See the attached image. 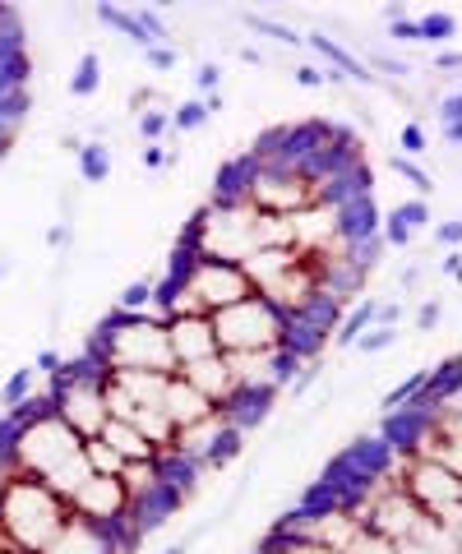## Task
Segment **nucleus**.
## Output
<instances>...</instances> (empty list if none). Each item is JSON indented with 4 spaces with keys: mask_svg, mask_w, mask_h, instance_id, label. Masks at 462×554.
Wrapping results in <instances>:
<instances>
[{
    "mask_svg": "<svg viewBox=\"0 0 462 554\" xmlns=\"http://www.w3.org/2000/svg\"><path fill=\"white\" fill-rule=\"evenodd\" d=\"M61 356H56V351H42V356H37V361H33V370L37 374H61Z\"/></svg>",
    "mask_w": 462,
    "mask_h": 554,
    "instance_id": "58836bf2",
    "label": "nucleus"
},
{
    "mask_svg": "<svg viewBox=\"0 0 462 554\" xmlns=\"http://www.w3.org/2000/svg\"><path fill=\"white\" fill-rule=\"evenodd\" d=\"M185 379V384L195 388V393H204L208 402H213V407H227L231 398H236V374H231V365H227V356H208V361H195V365H181V370H176Z\"/></svg>",
    "mask_w": 462,
    "mask_h": 554,
    "instance_id": "9d476101",
    "label": "nucleus"
},
{
    "mask_svg": "<svg viewBox=\"0 0 462 554\" xmlns=\"http://www.w3.org/2000/svg\"><path fill=\"white\" fill-rule=\"evenodd\" d=\"M453 33H458V19H453V14H421V19H416V42L439 47V42H453Z\"/></svg>",
    "mask_w": 462,
    "mask_h": 554,
    "instance_id": "a211bd4d",
    "label": "nucleus"
},
{
    "mask_svg": "<svg viewBox=\"0 0 462 554\" xmlns=\"http://www.w3.org/2000/svg\"><path fill=\"white\" fill-rule=\"evenodd\" d=\"M435 236H439V245H449V250H458L462 227H458V222H439V227H435Z\"/></svg>",
    "mask_w": 462,
    "mask_h": 554,
    "instance_id": "e433bc0d",
    "label": "nucleus"
},
{
    "mask_svg": "<svg viewBox=\"0 0 462 554\" xmlns=\"http://www.w3.org/2000/svg\"><path fill=\"white\" fill-rule=\"evenodd\" d=\"M47 245H56V250H61V245H70V227H61V222H56V227L47 231Z\"/></svg>",
    "mask_w": 462,
    "mask_h": 554,
    "instance_id": "79ce46f5",
    "label": "nucleus"
},
{
    "mask_svg": "<svg viewBox=\"0 0 462 554\" xmlns=\"http://www.w3.org/2000/svg\"><path fill=\"white\" fill-rule=\"evenodd\" d=\"M398 554H439L430 545H416V541H398Z\"/></svg>",
    "mask_w": 462,
    "mask_h": 554,
    "instance_id": "37998d69",
    "label": "nucleus"
},
{
    "mask_svg": "<svg viewBox=\"0 0 462 554\" xmlns=\"http://www.w3.org/2000/svg\"><path fill=\"white\" fill-rule=\"evenodd\" d=\"M65 504H70V513H79V518H88V522L121 527L125 513H130V494H125L121 476H93V471H88Z\"/></svg>",
    "mask_w": 462,
    "mask_h": 554,
    "instance_id": "0eeeda50",
    "label": "nucleus"
},
{
    "mask_svg": "<svg viewBox=\"0 0 462 554\" xmlns=\"http://www.w3.org/2000/svg\"><path fill=\"white\" fill-rule=\"evenodd\" d=\"M213 338H218L222 356H245V351H273L287 338V314L273 310L264 296H245V301L227 305V310L208 314Z\"/></svg>",
    "mask_w": 462,
    "mask_h": 554,
    "instance_id": "20e7f679",
    "label": "nucleus"
},
{
    "mask_svg": "<svg viewBox=\"0 0 462 554\" xmlns=\"http://www.w3.org/2000/svg\"><path fill=\"white\" fill-rule=\"evenodd\" d=\"M398 485L412 494V504L421 508L426 518L444 522V527H458V518H462V481H458V471H444L439 462L402 458Z\"/></svg>",
    "mask_w": 462,
    "mask_h": 554,
    "instance_id": "423d86ee",
    "label": "nucleus"
},
{
    "mask_svg": "<svg viewBox=\"0 0 462 554\" xmlns=\"http://www.w3.org/2000/svg\"><path fill=\"white\" fill-rule=\"evenodd\" d=\"M84 467L93 471V476H121V467L125 462L111 453L102 439H84Z\"/></svg>",
    "mask_w": 462,
    "mask_h": 554,
    "instance_id": "412c9836",
    "label": "nucleus"
},
{
    "mask_svg": "<svg viewBox=\"0 0 462 554\" xmlns=\"http://www.w3.org/2000/svg\"><path fill=\"white\" fill-rule=\"evenodd\" d=\"M98 439H102V444H107L121 462H153V458H158V448L148 444V439H144L139 430H134L130 421H116V416H111V421L102 425Z\"/></svg>",
    "mask_w": 462,
    "mask_h": 554,
    "instance_id": "ddd939ff",
    "label": "nucleus"
},
{
    "mask_svg": "<svg viewBox=\"0 0 462 554\" xmlns=\"http://www.w3.org/2000/svg\"><path fill=\"white\" fill-rule=\"evenodd\" d=\"M393 342H398V328H384V324H370L361 333V338L352 342L356 351H361V356H379V351H389Z\"/></svg>",
    "mask_w": 462,
    "mask_h": 554,
    "instance_id": "b1692460",
    "label": "nucleus"
},
{
    "mask_svg": "<svg viewBox=\"0 0 462 554\" xmlns=\"http://www.w3.org/2000/svg\"><path fill=\"white\" fill-rule=\"evenodd\" d=\"M65 518H70V504H65L51 485L37 481V476L19 471V476L0 490V541L19 545V550H28V554L47 550V541L65 527Z\"/></svg>",
    "mask_w": 462,
    "mask_h": 554,
    "instance_id": "f257e3e1",
    "label": "nucleus"
},
{
    "mask_svg": "<svg viewBox=\"0 0 462 554\" xmlns=\"http://www.w3.org/2000/svg\"><path fill=\"white\" fill-rule=\"evenodd\" d=\"M162 554H185V545H171V550H162Z\"/></svg>",
    "mask_w": 462,
    "mask_h": 554,
    "instance_id": "a18cd8bd",
    "label": "nucleus"
},
{
    "mask_svg": "<svg viewBox=\"0 0 462 554\" xmlns=\"http://www.w3.org/2000/svg\"><path fill=\"white\" fill-rule=\"evenodd\" d=\"M305 42H310V51H315V56H324V61H329V65H333V70H338V74H342V79H356V84H365V88H370V84H379L375 74H370V65H365V61H361V56H352V51L342 47L338 37L310 33V37H305Z\"/></svg>",
    "mask_w": 462,
    "mask_h": 554,
    "instance_id": "f8f14e48",
    "label": "nucleus"
},
{
    "mask_svg": "<svg viewBox=\"0 0 462 554\" xmlns=\"http://www.w3.org/2000/svg\"><path fill=\"white\" fill-rule=\"evenodd\" d=\"M218 84H222V70H218L213 61H204V65L195 70V93H199V97H213V93H218Z\"/></svg>",
    "mask_w": 462,
    "mask_h": 554,
    "instance_id": "2f4dec72",
    "label": "nucleus"
},
{
    "mask_svg": "<svg viewBox=\"0 0 462 554\" xmlns=\"http://www.w3.org/2000/svg\"><path fill=\"white\" fill-rule=\"evenodd\" d=\"M439 273H444V277H458V273H462V254H458V250H449V254H444V264H439Z\"/></svg>",
    "mask_w": 462,
    "mask_h": 554,
    "instance_id": "a19ab883",
    "label": "nucleus"
},
{
    "mask_svg": "<svg viewBox=\"0 0 462 554\" xmlns=\"http://www.w3.org/2000/svg\"><path fill=\"white\" fill-rule=\"evenodd\" d=\"M0 554H28V550H19V545H10V541H0Z\"/></svg>",
    "mask_w": 462,
    "mask_h": 554,
    "instance_id": "c03bdc74",
    "label": "nucleus"
},
{
    "mask_svg": "<svg viewBox=\"0 0 462 554\" xmlns=\"http://www.w3.org/2000/svg\"><path fill=\"white\" fill-rule=\"evenodd\" d=\"M74 157H79V176H84L88 185H102L111 176V148L102 144V139H88Z\"/></svg>",
    "mask_w": 462,
    "mask_h": 554,
    "instance_id": "4468645a",
    "label": "nucleus"
},
{
    "mask_svg": "<svg viewBox=\"0 0 462 554\" xmlns=\"http://www.w3.org/2000/svg\"><path fill=\"white\" fill-rule=\"evenodd\" d=\"M458 111H462L458 93H449L444 102H439V125H458Z\"/></svg>",
    "mask_w": 462,
    "mask_h": 554,
    "instance_id": "c9c22d12",
    "label": "nucleus"
},
{
    "mask_svg": "<svg viewBox=\"0 0 462 554\" xmlns=\"http://www.w3.org/2000/svg\"><path fill=\"white\" fill-rule=\"evenodd\" d=\"M389 37L393 42H416V19H393Z\"/></svg>",
    "mask_w": 462,
    "mask_h": 554,
    "instance_id": "4c0bfd02",
    "label": "nucleus"
},
{
    "mask_svg": "<svg viewBox=\"0 0 462 554\" xmlns=\"http://www.w3.org/2000/svg\"><path fill=\"white\" fill-rule=\"evenodd\" d=\"M33 379H37L33 365H19V370L5 379V388H0V411H19V407H24L28 393H33Z\"/></svg>",
    "mask_w": 462,
    "mask_h": 554,
    "instance_id": "f3484780",
    "label": "nucleus"
},
{
    "mask_svg": "<svg viewBox=\"0 0 462 554\" xmlns=\"http://www.w3.org/2000/svg\"><path fill=\"white\" fill-rule=\"evenodd\" d=\"M148 305H153V282H130V287L121 291V305H116V310L121 314H148Z\"/></svg>",
    "mask_w": 462,
    "mask_h": 554,
    "instance_id": "bb28decb",
    "label": "nucleus"
},
{
    "mask_svg": "<svg viewBox=\"0 0 462 554\" xmlns=\"http://www.w3.org/2000/svg\"><path fill=\"white\" fill-rule=\"evenodd\" d=\"M98 19H102L107 28H116L121 37H130V42H134L139 51H144V47H153V42L144 37V28H139V19H134V10H121V5H111V0H102V5H98Z\"/></svg>",
    "mask_w": 462,
    "mask_h": 554,
    "instance_id": "dca6fc26",
    "label": "nucleus"
},
{
    "mask_svg": "<svg viewBox=\"0 0 462 554\" xmlns=\"http://www.w3.org/2000/svg\"><path fill=\"white\" fill-rule=\"evenodd\" d=\"M389 167H393V176H402V181L416 190V199H426L430 190H435V176H430L421 162H412V157H402V153H393L389 157Z\"/></svg>",
    "mask_w": 462,
    "mask_h": 554,
    "instance_id": "6ab92c4d",
    "label": "nucleus"
},
{
    "mask_svg": "<svg viewBox=\"0 0 462 554\" xmlns=\"http://www.w3.org/2000/svg\"><path fill=\"white\" fill-rule=\"evenodd\" d=\"M398 153H402V157H412V162H416L421 153H430L426 125H421V121H407V125H402V130H398Z\"/></svg>",
    "mask_w": 462,
    "mask_h": 554,
    "instance_id": "393cba45",
    "label": "nucleus"
},
{
    "mask_svg": "<svg viewBox=\"0 0 462 554\" xmlns=\"http://www.w3.org/2000/svg\"><path fill=\"white\" fill-rule=\"evenodd\" d=\"M162 324H167V347H171L176 370L218 356V338H213L208 314H171V319H162Z\"/></svg>",
    "mask_w": 462,
    "mask_h": 554,
    "instance_id": "1a4fd4ad",
    "label": "nucleus"
},
{
    "mask_svg": "<svg viewBox=\"0 0 462 554\" xmlns=\"http://www.w3.org/2000/svg\"><path fill=\"white\" fill-rule=\"evenodd\" d=\"M0 273H5V264H0Z\"/></svg>",
    "mask_w": 462,
    "mask_h": 554,
    "instance_id": "49530a36",
    "label": "nucleus"
},
{
    "mask_svg": "<svg viewBox=\"0 0 462 554\" xmlns=\"http://www.w3.org/2000/svg\"><path fill=\"white\" fill-rule=\"evenodd\" d=\"M171 162H176V148H162V144H148L144 148V167H171Z\"/></svg>",
    "mask_w": 462,
    "mask_h": 554,
    "instance_id": "f704fd0d",
    "label": "nucleus"
},
{
    "mask_svg": "<svg viewBox=\"0 0 462 554\" xmlns=\"http://www.w3.org/2000/svg\"><path fill=\"white\" fill-rule=\"evenodd\" d=\"M204 121H208L204 97H190V102H181V107L171 111V130H199Z\"/></svg>",
    "mask_w": 462,
    "mask_h": 554,
    "instance_id": "cd10ccee",
    "label": "nucleus"
},
{
    "mask_svg": "<svg viewBox=\"0 0 462 554\" xmlns=\"http://www.w3.org/2000/svg\"><path fill=\"white\" fill-rule=\"evenodd\" d=\"M162 411H167V421L176 425V430H185V425H195V421H204V416H213L218 407H213L204 393H195L181 374H171L167 393H162Z\"/></svg>",
    "mask_w": 462,
    "mask_h": 554,
    "instance_id": "9b49d317",
    "label": "nucleus"
},
{
    "mask_svg": "<svg viewBox=\"0 0 462 554\" xmlns=\"http://www.w3.org/2000/svg\"><path fill=\"white\" fill-rule=\"evenodd\" d=\"M88 356L102 370H153V374H176L167 347V324L153 314H111L98 328V338L88 347Z\"/></svg>",
    "mask_w": 462,
    "mask_h": 554,
    "instance_id": "f03ea898",
    "label": "nucleus"
},
{
    "mask_svg": "<svg viewBox=\"0 0 462 554\" xmlns=\"http://www.w3.org/2000/svg\"><path fill=\"white\" fill-rule=\"evenodd\" d=\"M121 545H130L121 527H102V522H88L79 513H70L65 527L51 536L42 554H116Z\"/></svg>",
    "mask_w": 462,
    "mask_h": 554,
    "instance_id": "6e6552de",
    "label": "nucleus"
},
{
    "mask_svg": "<svg viewBox=\"0 0 462 554\" xmlns=\"http://www.w3.org/2000/svg\"><path fill=\"white\" fill-rule=\"evenodd\" d=\"M245 199H250L255 213H273V217H296V213H305V208L324 204L315 181H310L301 167H287V162H255Z\"/></svg>",
    "mask_w": 462,
    "mask_h": 554,
    "instance_id": "39448f33",
    "label": "nucleus"
},
{
    "mask_svg": "<svg viewBox=\"0 0 462 554\" xmlns=\"http://www.w3.org/2000/svg\"><path fill=\"white\" fill-rule=\"evenodd\" d=\"M241 439H245V434L236 430V425H222V434L213 439V448L204 453V462H199V467H222V462H231L236 453H241Z\"/></svg>",
    "mask_w": 462,
    "mask_h": 554,
    "instance_id": "4be33fe9",
    "label": "nucleus"
},
{
    "mask_svg": "<svg viewBox=\"0 0 462 554\" xmlns=\"http://www.w3.org/2000/svg\"><path fill=\"white\" fill-rule=\"evenodd\" d=\"M393 217H398L407 231H416V227H430L435 222V213H430V204L426 199H402L398 208H393Z\"/></svg>",
    "mask_w": 462,
    "mask_h": 554,
    "instance_id": "a878e982",
    "label": "nucleus"
},
{
    "mask_svg": "<svg viewBox=\"0 0 462 554\" xmlns=\"http://www.w3.org/2000/svg\"><path fill=\"white\" fill-rule=\"evenodd\" d=\"M167 130H171V111H139V134L148 144H158Z\"/></svg>",
    "mask_w": 462,
    "mask_h": 554,
    "instance_id": "7c9ffc66",
    "label": "nucleus"
},
{
    "mask_svg": "<svg viewBox=\"0 0 462 554\" xmlns=\"http://www.w3.org/2000/svg\"><path fill=\"white\" fill-rule=\"evenodd\" d=\"M98 88H102V56H98V51H84L79 65H74L70 93L79 97V102H88V97H98Z\"/></svg>",
    "mask_w": 462,
    "mask_h": 554,
    "instance_id": "2eb2a0df",
    "label": "nucleus"
},
{
    "mask_svg": "<svg viewBox=\"0 0 462 554\" xmlns=\"http://www.w3.org/2000/svg\"><path fill=\"white\" fill-rule=\"evenodd\" d=\"M439 314H444V305L430 296L421 310H416V333H435V324H439Z\"/></svg>",
    "mask_w": 462,
    "mask_h": 554,
    "instance_id": "473e14b6",
    "label": "nucleus"
},
{
    "mask_svg": "<svg viewBox=\"0 0 462 554\" xmlns=\"http://www.w3.org/2000/svg\"><path fill=\"white\" fill-rule=\"evenodd\" d=\"M375 305H379V301H361V305H356V310L338 324V338H333V342H338V347H352V342L361 338L365 328L375 324Z\"/></svg>",
    "mask_w": 462,
    "mask_h": 554,
    "instance_id": "aec40b11",
    "label": "nucleus"
},
{
    "mask_svg": "<svg viewBox=\"0 0 462 554\" xmlns=\"http://www.w3.org/2000/svg\"><path fill=\"white\" fill-rule=\"evenodd\" d=\"M144 61L153 65V70H176V47H144Z\"/></svg>",
    "mask_w": 462,
    "mask_h": 554,
    "instance_id": "72a5a7b5",
    "label": "nucleus"
},
{
    "mask_svg": "<svg viewBox=\"0 0 462 554\" xmlns=\"http://www.w3.org/2000/svg\"><path fill=\"white\" fill-rule=\"evenodd\" d=\"M342 554H398V541H389V536H379L370 527H356Z\"/></svg>",
    "mask_w": 462,
    "mask_h": 554,
    "instance_id": "5701e85b",
    "label": "nucleus"
},
{
    "mask_svg": "<svg viewBox=\"0 0 462 554\" xmlns=\"http://www.w3.org/2000/svg\"><path fill=\"white\" fill-rule=\"evenodd\" d=\"M458 65H462V56H458V51H439V56H435V70L439 74H458Z\"/></svg>",
    "mask_w": 462,
    "mask_h": 554,
    "instance_id": "ea45409f",
    "label": "nucleus"
},
{
    "mask_svg": "<svg viewBox=\"0 0 462 554\" xmlns=\"http://www.w3.org/2000/svg\"><path fill=\"white\" fill-rule=\"evenodd\" d=\"M245 24L255 28V33H268L273 42H287V47H301V37H296L287 24H278V19H268V14H245Z\"/></svg>",
    "mask_w": 462,
    "mask_h": 554,
    "instance_id": "c85d7f7f",
    "label": "nucleus"
},
{
    "mask_svg": "<svg viewBox=\"0 0 462 554\" xmlns=\"http://www.w3.org/2000/svg\"><path fill=\"white\" fill-rule=\"evenodd\" d=\"M51 411L70 425L79 439H98L102 425L111 421L107 411V370L93 356L74 365H61V374H51Z\"/></svg>",
    "mask_w": 462,
    "mask_h": 554,
    "instance_id": "7ed1b4c3",
    "label": "nucleus"
},
{
    "mask_svg": "<svg viewBox=\"0 0 462 554\" xmlns=\"http://www.w3.org/2000/svg\"><path fill=\"white\" fill-rule=\"evenodd\" d=\"M421 384H426V370H412V379L407 384H398L393 393H384V411H398V407H407V402L421 393Z\"/></svg>",
    "mask_w": 462,
    "mask_h": 554,
    "instance_id": "c756f323",
    "label": "nucleus"
}]
</instances>
